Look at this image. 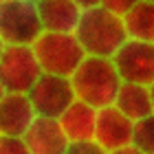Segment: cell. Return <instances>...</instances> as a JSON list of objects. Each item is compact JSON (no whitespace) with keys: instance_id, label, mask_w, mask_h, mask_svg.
<instances>
[{"instance_id":"cell-23","label":"cell","mask_w":154,"mask_h":154,"mask_svg":"<svg viewBox=\"0 0 154 154\" xmlns=\"http://www.w3.org/2000/svg\"><path fill=\"white\" fill-rule=\"evenodd\" d=\"M0 2H5V0H0Z\"/></svg>"},{"instance_id":"cell-14","label":"cell","mask_w":154,"mask_h":154,"mask_svg":"<svg viewBox=\"0 0 154 154\" xmlns=\"http://www.w3.org/2000/svg\"><path fill=\"white\" fill-rule=\"evenodd\" d=\"M128 38L154 42V0H139L123 16Z\"/></svg>"},{"instance_id":"cell-16","label":"cell","mask_w":154,"mask_h":154,"mask_svg":"<svg viewBox=\"0 0 154 154\" xmlns=\"http://www.w3.org/2000/svg\"><path fill=\"white\" fill-rule=\"evenodd\" d=\"M0 154H29L24 137L2 134V132H0Z\"/></svg>"},{"instance_id":"cell-12","label":"cell","mask_w":154,"mask_h":154,"mask_svg":"<svg viewBox=\"0 0 154 154\" xmlns=\"http://www.w3.org/2000/svg\"><path fill=\"white\" fill-rule=\"evenodd\" d=\"M97 110L95 106L75 99L64 112L60 115V123L64 128L68 141H84V139H95V123H97Z\"/></svg>"},{"instance_id":"cell-19","label":"cell","mask_w":154,"mask_h":154,"mask_svg":"<svg viewBox=\"0 0 154 154\" xmlns=\"http://www.w3.org/2000/svg\"><path fill=\"white\" fill-rule=\"evenodd\" d=\"M77 5L82 7V9H90V7H97V5H101V0H75Z\"/></svg>"},{"instance_id":"cell-11","label":"cell","mask_w":154,"mask_h":154,"mask_svg":"<svg viewBox=\"0 0 154 154\" xmlns=\"http://www.w3.org/2000/svg\"><path fill=\"white\" fill-rule=\"evenodd\" d=\"M82 7L75 0H38V13L44 31L73 33L82 18Z\"/></svg>"},{"instance_id":"cell-22","label":"cell","mask_w":154,"mask_h":154,"mask_svg":"<svg viewBox=\"0 0 154 154\" xmlns=\"http://www.w3.org/2000/svg\"><path fill=\"white\" fill-rule=\"evenodd\" d=\"M5 46H7V44L2 42V38H0V55H2V51H5Z\"/></svg>"},{"instance_id":"cell-17","label":"cell","mask_w":154,"mask_h":154,"mask_svg":"<svg viewBox=\"0 0 154 154\" xmlns=\"http://www.w3.org/2000/svg\"><path fill=\"white\" fill-rule=\"evenodd\" d=\"M66 154H103L101 145L95 139H84V141H73L68 143V152Z\"/></svg>"},{"instance_id":"cell-9","label":"cell","mask_w":154,"mask_h":154,"mask_svg":"<svg viewBox=\"0 0 154 154\" xmlns=\"http://www.w3.org/2000/svg\"><path fill=\"white\" fill-rule=\"evenodd\" d=\"M29 154H66L68 152V137L62 128L57 117L38 115L31 128L24 134Z\"/></svg>"},{"instance_id":"cell-20","label":"cell","mask_w":154,"mask_h":154,"mask_svg":"<svg viewBox=\"0 0 154 154\" xmlns=\"http://www.w3.org/2000/svg\"><path fill=\"white\" fill-rule=\"evenodd\" d=\"M7 95V88H5V84H2V79H0V99Z\"/></svg>"},{"instance_id":"cell-6","label":"cell","mask_w":154,"mask_h":154,"mask_svg":"<svg viewBox=\"0 0 154 154\" xmlns=\"http://www.w3.org/2000/svg\"><path fill=\"white\" fill-rule=\"evenodd\" d=\"M29 97H31L33 108H35L38 115L57 117V119L77 99L71 77H62V75H53V73H42L38 77V82L31 86Z\"/></svg>"},{"instance_id":"cell-10","label":"cell","mask_w":154,"mask_h":154,"mask_svg":"<svg viewBox=\"0 0 154 154\" xmlns=\"http://www.w3.org/2000/svg\"><path fill=\"white\" fill-rule=\"evenodd\" d=\"M38 117L29 93H7L0 99V132L24 137Z\"/></svg>"},{"instance_id":"cell-5","label":"cell","mask_w":154,"mask_h":154,"mask_svg":"<svg viewBox=\"0 0 154 154\" xmlns=\"http://www.w3.org/2000/svg\"><path fill=\"white\" fill-rule=\"evenodd\" d=\"M42 75L33 44H7L0 55V79L7 93H29Z\"/></svg>"},{"instance_id":"cell-8","label":"cell","mask_w":154,"mask_h":154,"mask_svg":"<svg viewBox=\"0 0 154 154\" xmlns=\"http://www.w3.org/2000/svg\"><path fill=\"white\" fill-rule=\"evenodd\" d=\"M132 130L134 121L125 117L115 103L97 110L95 123V141L101 145L103 152H134L132 148Z\"/></svg>"},{"instance_id":"cell-7","label":"cell","mask_w":154,"mask_h":154,"mask_svg":"<svg viewBox=\"0 0 154 154\" xmlns=\"http://www.w3.org/2000/svg\"><path fill=\"white\" fill-rule=\"evenodd\" d=\"M123 82H137L150 86L154 82V42L128 38L112 55Z\"/></svg>"},{"instance_id":"cell-15","label":"cell","mask_w":154,"mask_h":154,"mask_svg":"<svg viewBox=\"0 0 154 154\" xmlns=\"http://www.w3.org/2000/svg\"><path fill=\"white\" fill-rule=\"evenodd\" d=\"M132 148L139 154H154V112L134 121Z\"/></svg>"},{"instance_id":"cell-13","label":"cell","mask_w":154,"mask_h":154,"mask_svg":"<svg viewBox=\"0 0 154 154\" xmlns=\"http://www.w3.org/2000/svg\"><path fill=\"white\" fill-rule=\"evenodd\" d=\"M115 106L121 110L125 117H130L132 121L152 115V95L150 86L137 82H121V86L117 90Z\"/></svg>"},{"instance_id":"cell-1","label":"cell","mask_w":154,"mask_h":154,"mask_svg":"<svg viewBox=\"0 0 154 154\" xmlns=\"http://www.w3.org/2000/svg\"><path fill=\"white\" fill-rule=\"evenodd\" d=\"M73 33L84 46L86 55H99V57H112L119 46L128 40L123 18L101 5L84 9Z\"/></svg>"},{"instance_id":"cell-21","label":"cell","mask_w":154,"mask_h":154,"mask_svg":"<svg viewBox=\"0 0 154 154\" xmlns=\"http://www.w3.org/2000/svg\"><path fill=\"white\" fill-rule=\"evenodd\" d=\"M150 95H152V112H154V82L150 84Z\"/></svg>"},{"instance_id":"cell-4","label":"cell","mask_w":154,"mask_h":154,"mask_svg":"<svg viewBox=\"0 0 154 154\" xmlns=\"http://www.w3.org/2000/svg\"><path fill=\"white\" fill-rule=\"evenodd\" d=\"M42 31L35 0L0 2V38L5 44H33Z\"/></svg>"},{"instance_id":"cell-18","label":"cell","mask_w":154,"mask_h":154,"mask_svg":"<svg viewBox=\"0 0 154 154\" xmlns=\"http://www.w3.org/2000/svg\"><path fill=\"white\" fill-rule=\"evenodd\" d=\"M137 2L139 0H101V7H106L108 11H112V13H117V16L123 18Z\"/></svg>"},{"instance_id":"cell-3","label":"cell","mask_w":154,"mask_h":154,"mask_svg":"<svg viewBox=\"0 0 154 154\" xmlns=\"http://www.w3.org/2000/svg\"><path fill=\"white\" fill-rule=\"evenodd\" d=\"M33 51L38 55L42 73L62 77H71L86 57V51L79 44L77 35L66 31H42L33 42Z\"/></svg>"},{"instance_id":"cell-24","label":"cell","mask_w":154,"mask_h":154,"mask_svg":"<svg viewBox=\"0 0 154 154\" xmlns=\"http://www.w3.org/2000/svg\"><path fill=\"white\" fill-rule=\"evenodd\" d=\"M35 2H38V0H35Z\"/></svg>"},{"instance_id":"cell-2","label":"cell","mask_w":154,"mask_h":154,"mask_svg":"<svg viewBox=\"0 0 154 154\" xmlns=\"http://www.w3.org/2000/svg\"><path fill=\"white\" fill-rule=\"evenodd\" d=\"M121 82L123 79L117 71L112 57H99V55H86L71 75L75 97L95 108L115 103Z\"/></svg>"}]
</instances>
